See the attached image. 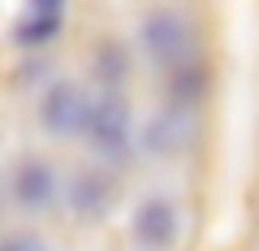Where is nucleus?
Here are the masks:
<instances>
[{"label": "nucleus", "mask_w": 259, "mask_h": 251, "mask_svg": "<svg viewBox=\"0 0 259 251\" xmlns=\"http://www.w3.org/2000/svg\"><path fill=\"white\" fill-rule=\"evenodd\" d=\"M91 104L95 100L82 91V83H74V78H56V83H48L44 95H39V121H44V130L61 134V139H69V134H87Z\"/></svg>", "instance_id": "f257e3e1"}, {"label": "nucleus", "mask_w": 259, "mask_h": 251, "mask_svg": "<svg viewBox=\"0 0 259 251\" xmlns=\"http://www.w3.org/2000/svg\"><path fill=\"white\" fill-rule=\"evenodd\" d=\"M87 143H91L104 160H117V156H125V152H130V143H134V117H130L125 100H121L117 91H104L100 100L91 104Z\"/></svg>", "instance_id": "f03ea898"}, {"label": "nucleus", "mask_w": 259, "mask_h": 251, "mask_svg": "<svg viewBox=\"0 0 259 251\" xmlns=\"http://www.w3.org/2000/svg\"><path fill=\"white\" fill-rule=\"evenodd\" d=\"M130 234L143 251H168L182 234V212H177L173 195H147L139 199L134 217H130Z\"/></svg>", "instance_id": "7ed1b4c3"}, {"label": "nucleus", "mask_w": 259, "mask_h": 251, "mask_svg": "<svg viewBox=\"0 0 259 251\" xmlns=\"http://www.w3.org/2000/svg\"><path fill=\"white\" fill-rule=\"evenodd\" d=\"M9 199L22 212H48L56 199V173L44 156H22L9 173Z\"/></svg>", "instance_id": "20e7f679"}, {"label": "nucleus", "mask_w": 259, "mask_h": 251, "mask_svg": "<svg viewBox=\"0 0 259 251\" xmlns=\"http://www.w3.org/2000/svg\"><path fill=\"white\" fill-rule=\"evenodd\" d=\"M139 39L156 61H177L186 48V18L173 9H147L139 18Z\"/></svg>", "instance_id": "39448f33"}, {"label": "nucleus", "mask_w": 259, "mask_h": 251, "mask_svg": "<svg viewBox=\"0 0 259 251\" xmlns=\"http://www.w3.org/2000/svg\"><path fill=\"white\" fill-rule=\"evenodd\" d=\"M65 199H69V208H74L82 221L104 217V212H108V204H112V182H108V173H104V169H78V173L69 177Z\"/></svg>", "instance_id": "423d86ee"}, {"label": "nucleus", "mask_w": 259, "mask_h": 251, "mask_svg": "<svg viewBox=\"0 0 259 251\" xmlns=\"http://www.w3.org/2000/svg\"><path fill=\"white\" fill-rule=\"evenodd\" d=\"M61 18H65V9L56 5V0H44V5H30L26 13L18 18V26H13V39H18L22 48H30V44H48V39L61 30Z\"/></svg>", "instance_id": "0eeeda50"}, {"label": "nucleus", "mask_w": 259, "mask_h": 251, "mask_svg": "<svg viewBox=\"0 0 259 251\" xmlns=\"http://www.w3.org/2000/svg\"><path fill=\"white\" fill-rule=\"evenodd\" d=\"M91 74L100 78L104 87H117L121 78L130 74V52H125L121 39H100V44H95V52H91Z\"/></svg>", "instance_id": "6e6552de"}, {"label": "nucleus", "mask_w": 259, "mask_h": 251, "mask_svg": "<svg viewBox=\"0 0 259 251\" xmlns=\"http://www.w3.org/2000/svg\"><path fill=\"white\" fill-rule=\"evenodd\" d=\"M173 113H156V117L143 126V148L147 152H168L173 148Z\"/></svg>", "instance_id": "1a4fd4ad"}, {"label": "nucleus", "mask_w": 259, "mask_h": 251, "mask_svg": "<svg viewBox=\"0 0 259 251\" xmlns=\"http://www.w3.org/2000/svg\"><path fill=\"white\" fill-rule=\"evenodd\" d=\"M0 251H52V247H48V238H44V234H30V230H22V234H9Z\"/></svg>", "instance_id": "9d476101"}]
</instances>
